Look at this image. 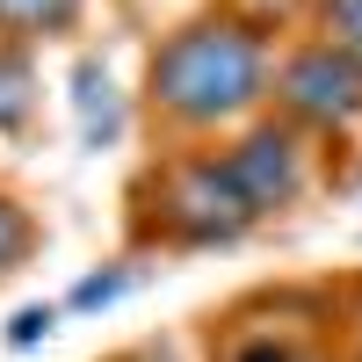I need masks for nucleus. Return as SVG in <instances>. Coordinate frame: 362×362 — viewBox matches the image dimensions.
<instances>
[{"mask_svg":"<svg viewBox=\"0 0 362 362\" xmlns=\"http://www.w3.org/2000/svg\"><path fill=\"white\" fill-rule=\"evenodd\" d=\"M268 73H276L268 22L239 8H210V15H189L174 37H160L153 66H145V102L160 124L203 138V131L247 124L268 102Z\"/></svg>","mask_w":362,"mask_h":362,"instance_id":"f257e3e1","label":"nucleus"},{"mask_svg":"<svg viewBox=\"0 0 362 362\" xmlns=\"http://www.w3.org/2000/svg\"><path fill=\"white\" fill-rule=\"evenodd\" d=\"M131 203H138L131 232L145 239V247H174V254L232 247V239H247L261 225L247 210V196H239L225 153H174V160H160L138 181Z\"/></svg>","mask_w":362,"mask_h":362,"instance_id":"f03ea898","label":"nucleus"},{"mask_svg":"<svg viewBox=\"0 0 362 362\" xmlns=\"http://www.w3.org/2000/svg\"><path fill=\"white\" fill-rule=\"evenodd\" d=\"M268 102L290 131H348V124H362V73L341 51H326L319 37H305L268 73Z\"/></svg>","mask_w":362,"mask_h":362,"instance_id":"7ed1b4c3","label":"nucleus"},{"mask_svg":"<svg viewBox=\"0 0 362 362\" xmlns=\"http://www.w3.org/2000/svg\"><path fill=\"white\" fill-rule=\"evenodd\" d=\"M239 196H247L254 218H276V210H290L297 196H305V131H290L283 116H268V124H247L239 131V145L225 153Z\"/></svg>","mask_w":362,"mask_h":362,"instance_id":"20e7f679","label":"nucleus"},{"mask_svg":"<svg viewBox=\"0 0 362 362\" xmlns=\"http://www.w3.org/2000/svg\"><path fill=\"white\" fill-rule=\"evenodd\" d=\"M87 0H0V37H66Z\"/></svg>","mask_w":362,"mask_h":362,"instance_id":"39448f33","label":"nucleus"},{"mask_svg":"<svg viewBox=\"0 0 362 362\" xmlns=\"http://www.w3.org/2000/svg\"><path fill=\"white\" fill-rule=\"evenodd\" d=\"M312 29H319L326 51H341L362 73V0H312Z\"/></svg>","mask_w":362,"mask_h":362,"instance_id":"423d86ee","label":"nucleus"},{"mask_svg":"<svg viewBox=\"0 0 362 362\" xmlns=\"http://www.w3.org/2000/svg\"><path fill=\"white\" fill-rule=\"evenodd\" d=\"M37 116V73L15 44H0V131H22Z\"/></svg>","mask_w":362,"mask_h":362,"instance_id":"0eeeda50","label":"nucleus"},{"mask_svg":"<svg viewBox=\"0 0 362 362\" xmlns=\"http://www.w3.org/2000/svg\"><path fill=\"white\" fill-rule=\"evenodd\" d=\"M29 254H37V218H29V210L0 189V276H15Z\"/></svg>","mask_w":362,"mask_h":362,"instance_id":"6e6552de","label":"nucleus"},{"mask_svg":"<svg viewBox=\"0 0 362 362\" xmlns=\"http://www.w3.org/2000/svg\"><path fill=\"white\" fill-rule=\"evenodd\" d=\"M232 362H326V355H312L305 341H290V334H261L247 348H232Z\"/></svg>","mask_w":362,"mask_h":362,"instance_id":"1a4fd4ad","label":"nucleus"},{"mask_svg":"<svg viewBox=\"0 0 362 362\" xmlns=\"http://www.w3.org/2000/svg\"><path fill=\"white\" fill-rule=\"evenodd\" d=\"M37 334H51V312H15V326H8V341H15V348H29Z\"/></svg>","mask_w":362,"mask_h":362,"instance_id":"9d476101","label":"nucleus"},{"mask_svg":"<svg viewBox=\"0 0 362 362\" xmlns=\"http://www.w3.org/2000/svg\"><path fill=\"white\" fill-rule=\"evenodd\" d=\"M348 362H362V341H355V355H348Z\"/></svg>","mask_w":362,"mask_h":362,"instance_id":"9b49d317","label":"nucleus"}]
</instances>
